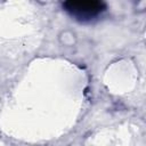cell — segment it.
<instances>
[{
  "mask_svg": "<svg viewBox=\"0 0 146 146\" xmlns=\"http://www.w3.org/2000/svg\"><path fill=\"white\" fill-rule=\"evenodd\" d=\"M64 8L79 19H90L98 16L105 6L99 1H68L64 3Z\"/></svg>",
  "mask_w": 146,
  "mask_h": 146,
  "instance_id": "1",
  "label": "cell"
}]
</instances>
